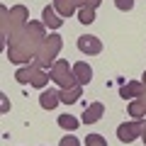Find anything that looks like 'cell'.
<instances>
[{"mask_svg":"<svg viewBox=\"0 0 146 146\" xmlns=\"http://www.w3.org/2000/svg\"><path fill=\"white\" fill-rule=\"evenodd\" d=\"M54 7L61 17H68L73 12H78V7H83V0H54Z\"/></svg>","mask_w":146,"mask_h":146,"instance_id":"30bf717a","label":"cell"},{"mask_svg":"<svg viewBox=\"0 0 146 146\" xmlns=\"http://www.w3.org/2000/svg\"><path fill=\"white\" fill-rule=\"evenodd\" d=\"M58 146H80V141H78V136H73V134H66V136H61Z\"/></svg>","mask_w":146,"mask_h":146,"instance_id":"d6986e66","label":"cell"},{"mask_svg":"<svg viewBox=\"0 0 146 146\" xmlns=\"http://www.w3.org/2000/svg\"><path fill=\"white\" fill-rule=\"evenodd\" d=\"M144 83H139V80H129V83H124L119 88V95L124 100H136V98H141V95H144Z\"/></svg>","mask_w":146,"mask_h":146,"instance_id":"9c48e42d","label":"cell"},{"mask_svg":"<svg viewBox=\"0 0 146 146\" xmlns=\"http://www.w3.org/2000/svg\"><path fill=\"white\" fill-rule=\"evenodd\" d=\"M36 71H39L36 63H32V66H27V68H20V71L15 73V80H17V83H32L34 76H36Z\"/></svg>","mask_w":146,"mask_h":146,"instance_id":"7c38bea8","label":"cell"},{"mask_svg":"<svg viewBox=\"0 0 146 146\" xmlns=\"http://www.w3.org/2000/svg\"><path fill=\"white\" fill-rule=\"evenodd\" d=\"M0 112H3V115H5V112H10V100H7L5 95L0 98Z\"/></svg>","mask_w":146,"mask_h":146,"instance_id":"44dd1931","label":"cell"},{"mask_svg":"<svg viewBox=\"0 0 146 146\" xmlns=\"http://www.w3.org/2000/svg\"><path fill=\"white\" fill-rule=\"evenodd\" d=\"M85 146H107L102 134H88L85 136Z\"/></svg>","mask_w":146,"mask_h":146,"instance_id":"ac0fdd59","label":"cell"},{"mask_svg":"<svg viewBox=\"0 0 146 146\" xmlns=\"http://www.w3.org/2000/svg\"><path fill=\"white\" fill-rule=\"evenodd\" d=\"M61 88H44L42 95H39V105H42L44 110H56L58 102H61Z\"/></svg>","mask_w":146,"mask_h":146,"instance_id":"8992f818","label":"cell"},{"mask_svg":"<svg viewBox=\"0 0 146 146\" xmlns=\"http://www.w3.org/2000/svg\"><path fill=\"white\" fill-rule=\"evenodd\" d=\"M115 5L119 7V10H131V7H134V0H115Z\"/></svg>","mask_w":146,"mask_h":146,"instance_id":"ffe728a7","label":"cell"},{"mask_svg":"<svg viewBox=\"0 0 146 146\" xmlns=\"http://www.w3.org/2000/svg\"><path fill=\"white\" fill-rule=\"evenodd\" d=\"M144 129H146V124L141 119L122 122V124L117 127V139H119L122 144H131V141H136L139 136H144Z\"/></svg>","mask_w":146,"mask_h":146,"instance_id":"277c9868","label":"cell"},{"mask_svg":"<svg viewBox=\"0 0 146 146\" xmlns=\"http://www.w3.org/2000/svg\"><path fill=\"white\" fill-rule=\"evenodd\" d=\"M102 115H105V105L102 102H90L88 107H85L80 122H83V124H95V122L102 119Z\"/></svg>","mask_w":146,"mask_h":146,"instance_id":"52a82bcc","label":"cell"},{"mask_svg":"<svg viewBox=\"0 0 146 146\" xmlns=\"http://www.w3.org/2000/svg\"><path fill=\"white\" fill-rule=\"evenodd\" d=\"M100 3H102V0H83V5H88V7H93V10H95V7L100 5Z\"/></svg>","mask_w":146,"mask_h":146,"instance_id":"7402d4cb","label":"cell"},{"mask_svg":"<svg viewBox=\"0 0 146 146\" xmlns=\"http://www.w3.org/2000/svg\"><path fill=\"white\" fill-rule=\"evenodd\" d=\"M58 49H61V36L58 34H49L46 39H44V44L39 46V51H36V66L39 68H51L54 66V61H56V54H58Z\"/></svg>","mask_w":146,"mask_h":146,"instance_id":"3957f363","label":"cell"},{"mask_svg":"<svg viewBox=\"0 0 146 146\" xmlns=\"http://www.w3.org/2000/svg\"><path fill=\"white\" fill-rule=\"evenodd\" d=\"M73 76H76L78 85H88L93 80V68H90V63H85V61L73 63Z\"/></svg>","mask_w":146,"mask_h":146,"instance_id":"ba28073f","label":"cell"},{"mask_svg":"<svg viewBox=\"0 0 146 146\" xmlns=\"http://www.w3.org/2000/svg\"><path fill=\"white\" fill-rule=\"evenodd\" d=\"M127 112H129V115L134 117V119H141V117L146 115V102H144L141 98L131 100V102H129V110H127Z\"/></svg>","mask_w":146,"mask_h":146,"instance_id":"9a60e30c","label":"cell"},{"mask_svg":"<svg viewBox=\"0 0 146 146\" xmlns=\"http://www.w3.org/2000/svg\"><path fill=\"white\" fill-rule=\"evenodd\" d=\"M144 144H146V129H144Z\"/></svg>","mask_w":146,"mask_h":146,"instance_id":"603a6c76","label":"cell"},{"mask_svg":"<svg viewBox=\"0 0 146 146\" xmlns=\"http://www.w3.org/2000/svg\"><path fill=\"white\" fill-rule=\"evenodd\" d=\"M78 20H80V25H93L95 22V10L88 7V5L78 7Z\"/></svg>","mask_w":146,"mask_h":146,"instance_id":"e0dca14e","label":"cell"},{"mask_svg":"<svg viewBox=\"0 0 146 146\" xmlns=\"http://www.w3.org/2000/svg\"><path fill=\"white\" fill-rule=\"evenodd\" d=\"M27 15H29V10H27L25 5H15V7H10V10L3 7V44H5L7 36L17 34L20 22H25Z\"/></svg>","mask_w":146,"mask_h":146,"instance_id":"7a4b0ae2","label":"cell"},{"mask_svg":"<svg viewBox=\"0 0 146 146\" xmlns=\"http://www.w3.org/2000/svg\"><path fill=\"white\" fill-rule=\"evenodd\" d=\"M49 80H51V73L44 71V68H39V71H36V76H34V80H32V85H34L36 90H44Z\"/></svg>","mask_w":146,"mask_h":146,"instance_id":"2e32d148","label":"cell"},{"mask_svg":"<svg viewBox=\"0 0 146 146\" xmlns=\"http://www.w3.org/2000/svg\"><path fill=\"white\" fill-rule=\"evenodd\" d=\"M42 15H44V17H42V22L49 27V29H58V27L63 25V17L56 12V7H54V5H46V7L42 10Z\"/></svg>","mask_w":146,"mask_h":146,"instance_id":"8fae6325","label":"cell"},{"mask_svg":"<svg viewBox=\"0 0 146 146\" xmlns=\"http://www.w3.org/2000/svg\"><path fill=\"white\" fill-rule=\"evenodd\" d=\"M78 49H80L83 54L98 56V54L102 51V42H100L95 34H83V36H78Z\"/></svg>","mask_w":146,"mask_h":146,"instance_id":"5b68a950","label":"cell"},{"mask_svg":"<svg viewBox=\"0 0 146 146\" xmlns=\"http://www.w3.org/2000/svg\"><path fill=\"white\" fill-rule=\"evenodd\" d=\"M56 122H58V127L66 129V131H76L78 124H80V119H78V117H73V115H58Z\"/></svg>","mask_w":146,"mask_h":146,"instance_id":"5bb4252c","label":"cell"},{"mask_svg":"<svg viewBox=\"0 0 146 146\" xmlns=\"http://www.w3.org/2000/svg\"><path fill=\"white\" fill-rule=\"evenodd\" d=\"M49 73H51V80L61 90H68V88H76V85H78V80H76V76H73V66L66 61V58H56L54 66L49 68Z\"/></svg>","mask_w":146,"mask_h":146,"instance_id":"6da1fadb","label":"cell"},{"mask_svg":"<svg viewBox=\"0 0 146 146\" xmlns=\"http://www.w3.org/2000/svg\"><path fill=\"white\" fill-rule=\"evenodd\" d=\"M61 102L63 105H73V102H78V98L83 95V85H76V88H68V90H61Z\"/></svg>","mask_w":146,"mask_h":146,"instance_id":"4fadbf2b","label":"cell"}]
</instances>
